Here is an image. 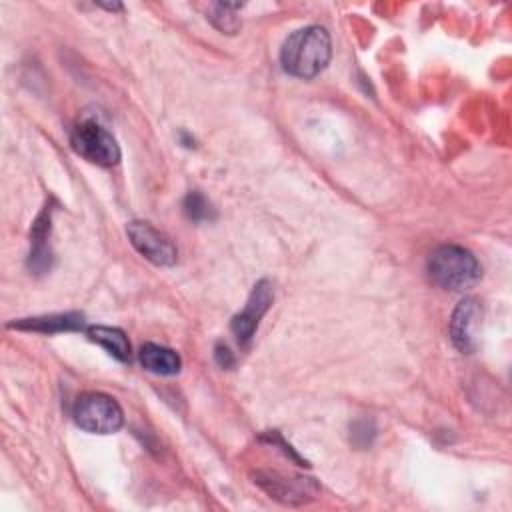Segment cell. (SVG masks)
<instances>
[{
  "label": "cell",
  "instance_id": "cell-1",
  "mask_svg": "<svg viewBox=\"0 0 512 512\" xmlns=\"http://www.w3.org/2000/svg\"><path fill=\"white\" fill-rule=\"evenodd\" d=\"M332 56V40L326 28L306 26L292 32L280 50L282 68L296 78H314Z\"/></svg>",
  "mask_w": 512,
  "mask_h": 512
},
{
  "label": "cell",
  "instance_id": "cell-2",
  "mask_svg": "<svg viewBox=\"0 0 512 512\" xmlns=\"http://www.w3.org/2000/svg\"><path fill=\"white\" fill-rule=\"evenodd\" d=\"M480 274L476 256L458 244L438 246L428 258V276L444 290H466L480 280Z\"/></svg>",
  "mask_w": 512,
  "mask_h": 512
},
{
  "label": "cell",
  "instance_id": "cell-3",
  "mask_svg": "<svg viewBox=\"0 0 512 512\" xmlns=\"http://www.w3.org/2000/svg\"><path fill=\"white\" fill-rule=\"evenodd\" d=\"M76 424L90 434H114L124 424L120 404L104 392H86L74 404Z\"/></svg>",
  "mask_w": 512,
  "mask_h": 512
},
{
  "label": "cell",
  "instance_id": "cell-4",
  "mask_svg": "<svg viewBox=\"0 0 512 512\" xmlns=\"http://www.w3.org/2000/svg\"><path fill=\"white\" fill-rule=\"evenodd\" d=\"M72 150L90 164L108 168L120 162V148L114 136L96 120H84L70 134Z\"/></svg>",
  "mask_w": 512,
  "mask_h": 512
},
{
  "label": "cell",
  "instance_id": "cell-5",
  "mask_svg": "<svg viewBox=\"0 0 512 512\" xmlns=\"http://www.w3.org/2000/svg\"><path fill=\"white\" fill-rule=\"evenodd\" d=\"M254 484L260 486L272 500L286 506H302L316 498L318 484L314 478L298 474H282L276 470H258L252 474Z\"/></svg>",
  "mask_w": 512,
  "mask_h": 512
},
{
  "label": "cell",
  "instance_id": "cell-6",
  "mask_svg": "<svg viewBox=\"0 0 512 512\" xmlns=\"http://www.w3.org/2000/svg\"><path fill=\"white\" fill-rule=\"evenodd\" d=\"M126 234L138 254L144 256L148 262L156 266H172L176 262V246L164 232L156 230L152 224L134 220L126 226Z\"/></svg>",
  "mask_w": 512,
  "mask_h": 512
},
{
  "label": "cell",
  "instance_id": "cell-7",
  "mask_svg": "<svg viewBox=\"0 0 512 512\" xmlns=\"http://www.w3.org/2000/svg\"><path fill=\"white\" fill-rule=\"evenodd\" d=\"M272 298H274V292L268 280H260L252 288L244 308L232 318V332L240 344H248L252 340L262 316L268 312L272 304Z\"/></svg>",
  "mask_w": 512,
  "mask_h": 512
},
{
  "label": "cell",
  "instance_id": "cell-8",
  "mask_svg": "<svg viewBox=\"0 0 512 512\" xmlns=\"http://www.w3.org/2000/svg\"><path fill=\"white\" fill-rule=\"evenodd\" d=\"M482 310L474 298H464L452 312L450 318V338L462 354H472L476 348V328Z\"/></svg>",
  "mask_w": 512,
  "mask_h": 512
},
{
  "label": "cell",
  "instance_id": "cell-9",
  "mask_svg": "<svg viewBox=\"0 0 512 512\" xmlns=\"http://www.w3.org/2000/svg\"><path fill=\"white\" fill-rule=\"evenodd\" d=\"M10 328L18 330H34L42 334H54L64 330H80L84 326V314L80 312H66V314H48L36 318H22L18 322H10Z\"/></svg>",
  "mask_w": 512,
  "mask_h": 512
},
{
  "label": "cell",
  "instance_id": "cell-10",
  "mask_svg": "<svg viewBox=\"0 0 512 512\" xmlns=\"http://www.w3.org/2000/svg\"><path fill=\"white\" fill-rule=\"evenodd\" d=\"M140 364L144 366V370L158 374V376H174L180 372L182 360L180 356L166 346L154 344V342H146L140 352H138Z\"/></svg>",
  "mask_w": 512,
  "mask_h": 512
},
{
  "label": "cell",
  "instance_id": "cell-11",
  "mask_svg": "<svg viewBox=\"0 0 512 512\" xmlns=\"http://www.w3.org/2000/svg\"><path fill=\"white\" fill-rule=\"evenodd\" d=\"M48 232H50V214H46V210H44L36 218V224L32 228V252H30V258H28V266L34 272L50 270L52 254H50V248L46 244Z\"/></svg>",
  "mask_w": 512,
  "mask_h": 512
},
{
  "label": "cell",
  "instance_id": "cell-12",
  "mask_svg": "<svg viewBox=\"0 0 512 512\" xmlns=\"http://www.w3.org/2000/svg\"><path fill=\"white\" fill-rule=\"evenodd\" d=\"M86 334L92 342L106 348L116 360H120V362L130 360V342H128V336L120 328L98 324V326H90L86 330Z\"/></svg>",
  "mask_w": 512,
  "mask_h": 512
},
{
  "label": "cell",
  "instance_id": "cell-13",
  "mask_svg": "<svg viewBox=\"0 0 512 512\" xmlns=\"http://www.w3.org/2000/svg\"><path fill=\"white\" fill-rule=\"evenodd\" d=\"M236 8H240V4H212L210 12H208V20L224 34H234L240 28V18L236 16Z\"/></svg>",
  "mask_w": 512,
  "mask_h": 512
},
{
  "label": "cell",
  "instance_id": "cell-14",
  "mask_svg": "<svg viewBox=\"0 0 512 512\" xmlns=\"http://www.w3.org/2000/svg\"><path fill=\"white\" fill-rule=\"evenodd\" d=\"M184 214L194 222H204V220L214 218V208L202 192L192 190L184 198Z\"/></svg>",
  "mask_w": 512,
  "mask_h": 512
},
{
  "label": "cell",
  "instance_id": "cell-15",
  "mask_svg": "<svg viewBox=\"0 0 512 512\" xmlns=\"http://www.w3.org/2000/svg\"><path fill=\"white\" fill-rule=\"evenodd\" d=\"M214 358H216L218 366H222V368H232L234 366V356H232V352L226 344H216Z\"/></svg>",
  "mask_w": 512,
  "mask_h": 512
}]
</instances>
